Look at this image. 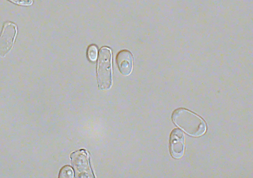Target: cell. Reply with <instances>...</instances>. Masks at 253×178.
<instances>
[{"label": "cell", "mask_w": 253, "mask_h": 178, "mask_svg": "<svg viewBox=\"0 0 253 178\" xmlns=\"http://www.w3.org/2000/svg\"><path fill=\"white\" fill-rule=\"evenodd\" d=\"M97 77L98 87L107 90L112 85L111 51L107 47L100 49L97 60Z\"/></svg>", "instance_id": "2"}, {"label": "cell", "mask_w": 253, "mask_h": 178, "mask_svg": "<svg viewBox=\"0 0 253 178\" xmlns=\"http://www.w3.org/2000/svg\"><path fill=\"white\" fill-rule=\"evenodd\" d=\"M116 62L121 74L128 76L131 73L133 66V57L129 51H120L117 55Z\"/></svg>", "instance_id": "5"}, {"label": "cell", "mask_w": 253, "mask_h": 178, "mask_svg": "<svg viewBox=\"0 0 253 178\" xmlns=\"http://www.w3.org/2000/svg\"><path fill=\"white\" fill-rule=\"evenodd\" d=\"M185 136L183 132L178 128L171 132L169 139V149L171 155L178 159L182 157L184 152Z\"/></svg>", "instance_id": "4"}, {"label": "cell", "mask_w": 253, "mask_h": 178, "mask_svg": "<svg viewBox=\"0 0 253 178\" xmlns=\"http://www.w3.org/2000/svg\"><path fill=\"white\" fill-rule=\"evenodd\" d=\"M17 31V26L15 23L7 21L3 24L0 34V57L5 56L12 49Z\"/></svg>", "instance_id": "3"}, {"label": "cell", "mask_w": 253, "mask_h": 178, "mask_svg": "<svg viewBox=\"0 0 253 178\" xmlns=\"http://www.w3.org/2000/svg\"><path fill=\"white\" fill-rule=\"evenodd\" d=\"M173 122L188 134L198 137L206 130L205 121L193 112L184 108L176 109L172 114Z\"/></svg>", "instance_id": "1"}, {"label": "cell", "mask_w": 253, "mask_h": 178, "mask_svg": "<svg viewBox=\"0 0 253 178\" xmlns=\"http://www.w3.org/2000/svg\"><path fill=\"white\" fill-rule=\"evenodd\" d=\"M9 1L13 2L15 4L23 5L28 6L32 4L33 0H8Z\"/></svg>", "instance_id": "8"}, {"label": "cell", "mask_w": 253, "mask_h": 178, "mask_svg": "<svg viewBox=\"0 0 253 178\" xmlns=\"http://www.w3.org/2000/svg\"><path fill=\"white\" fill-rule=\"evenodd\" d=\"M97 48L95 45H90L87 50V57L92 61L96 60L97 58Z\"/></svg>", "instance_id": "6"}, {"label": "cell", "mask_w": 253, "mask_h": 178, "mask_svg": "<svg viewBox=\"0 0 253 178\" xmlns=\"http://www.w3.org/2000/svg\"><path fill=\"white\" fill-rule=\"evenodd\" d=\"M73 177V172L71 167L66 166L61 169L59 172V178H72Z\"/></svg>", "instance_id": "7"}]
</instances>
